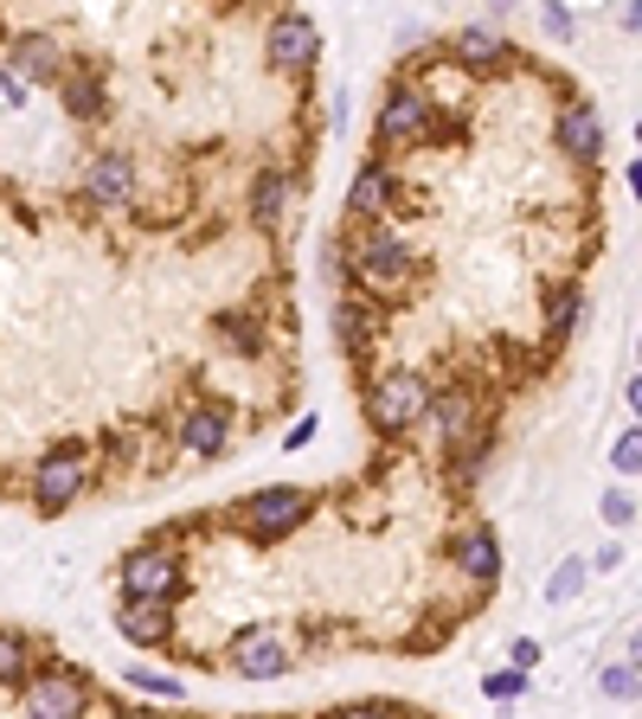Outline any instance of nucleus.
<instances>
[{"label":"nucleus","mask_w":642,"mask_h":719,"mask_svg":"<svg viewBox=\"0 0 642 719\" xmlns=\"http://www.w3.org/2000/svg\"><path fill=\"white\" fill-rule=\"evenodd\" d=\"M348 277L360 283V295H405L412 277L425 270L418 251L386 225V218H354V238H348Z\"/></svg>","instance_id":"f257e3e1"},{"label":"nucleus","mask_w":642,"mask_h":719,"mask_svg":"<svg viewBox=\"0 0 642 719\" xmlns=\"http://www.w3.org/2000/svg\"><path fill=\"white\" fill-rule=\"evenodd\" d=\"M430 412V379L412 373V366H392L366 386V425L379 437H405L412 425H425Z\"/></svg>","instance_id":"f03ea898"},{"label":"nucleus","mask_w":642,"mask_h":719,"mask_svg":"<svg viewBox=\"0 0 642 719\" xmlns=\"http://www.w3.org/2000/svg\"><path fill=\"white\" fill-rule=\"evenodd\" d=\"M373 136H379V148H425V142H437V136H450V123L437 116V97H430L425 84H399V90L379 103Z\"/></svg>","instance_id":"7ed1b4c3"},{"label":"nucleus","mask_w":642,"mask_h":719,"mask_svg":"<svg viewBox=\"0 0 642 719\" xmlns=\"http://www.w3.org/2000/svg\"><path fill=\"white\" fill-rule=\"evenodd\" d=\"M309 514H315V495H309V489L270 482V489H257V495L244 502V540H251V546H277V540H289Z\"/></svg>","instance_id":"20e7f679"},{"label":"nucleus","mask_w":642,"mask_h":719,"mask_svg":"<svg viewBox=\"0 0 642 719\" xmlns=\"http://www.w3.org/2000/svg\"><path fill=\"white\" fill-rule=\"evenodd\" d=\"M84 482H90V450H84V443H59V450H46L39 469H33V507H39V514H65V507L84 495Z\"/></svg>","instance_id":"39448f33"},{"label":"nucleus","mask_w":642,"mask_h":719,"mask_svg":"<svg viewBox=\"0 0 642 719\" xmlns=\"http://www.w3.org/2000/svg\"><path fill=\"white\" fill-rule=\"evenodd\" d=\"M20 707L39 719H72V714H90V681L77 674V668H33L26 681H20Z\"/></svg>","instance_id":"423d86ee"},{"label":"nucleus","mask_w":642,"mask_h":719,"mask_svg":"<svg viewBox=\"0 0 642 719\" xmlns=\"http://www.w3.org/2000/svg\"><path fill=\"white\" fill-rule=\"evenodd\" d=\"M315 59H322V26L309 13H277L264 33V65L277 77H309Z\"/></svg>","instance_id":"0eeeda50"},{"label":"nucleus","mask_w":642,"mask_h":719,"mask_svg":"<svg viewBox=\"0 0 642 719\" xmlns=\"http://www.w3.org/2000/svg\"><path fill=\"white\" fill-rule=\"evenodd\" d=\"M180 553L174 546H136L123 566H116V584H123V597H161V604H174L180 597Z\"/></svg>","instance_id":"6e6552de"},{"label":"nucleus","mask_w":642,"mask_h":719,"mask_svg":"<svg viewBox=\"0 0 642 719\" xmlns=\"http://www.w3.org/2000/svg\"><path fill=\"white\" fill-rule=\"evenodd\" d=\"M84 200H97V206H136V161L116 154V148L90 154V167H84Z\"/></svg>","instance_id":"1a4fd4ad"},{"label":"nucleus","mask_w":642,"mask_h":719,"mask_svg":"<svg viewBox=\"0 0 642 719\" xmlns=\"http://www.w3.org/2000/svg\"><path fill=\"white\" fill-rule=\"evenodd\" d=\"M289 661H295V655L284 648L277 630H244V636L231 643V674H244V681H284Z\"/></svg>","instance_id":"9d476101"},{"label":"nucleus","mask_w":642,"mask_h":719,"mask_svg":"<svg viewBox=\"0 0 642 719\" xmlns=\"http://www.w3.org/2000/svg\"><path fill=\"white\" fill-rule=\"evenodd\" d=\"M7 65L26 77V84H59V77L72 72V65H65V46H59L52 33H20V39L7 46Z\"/></svg>","instance_id":"9b49d317"},{"label":"nucleus","mask_w":642,"mask_h":719,"mask_svg":"<svg viewBox=\"0 0 642 719\" xmlns=\"http://www.w3.org/2000/svg\"><path fill=\"white\" fill-rule=\"evenodd\" d=\"M225 443H231V412L225 405H193L180 418V456L213 463V456H225Z\"/></svg>","instance_id":"f8f14e48"},{"label":"nucleus","mask_w":642,"mask_h":719,"mask_svg":"<svg viewBox=\"0 0 642 719\" xmlns=\"http://www.w3.org/2000/svg\"><path fill=\"white\" fill-rule=\"evenodd\" d=\"M348 206H354V218H386L392 206H405V187L386 161H366L354 174V187H348Z\"/></svg>","instance_id":"ddd939ff"},{"label":"nucleus","mask_w":642,"mask_h":719,"mask_svg":"<svg viewBox=\"0 0 642 719\" xmlns=\"http://www.w3.org/2000/svg\"><path fill=\"white\" fill-rule=\"evenodd\" d=\"M116 636L136 648H161L174 636V610L161 604V597H123V610H116Z\"/></svg>","instance_id":"4468645a"},{"label":"nucleus","mask_w":642,"mask_h":719,"mask_svg":"<svg viewBox=\"0 0 642 719\" xmlns=\"http://www.w3.org/2000/svg\"><path fill=\"white\" fill-rule=\"evenodd\" d=\"M476 412H482V399H476V386H463V379H456V386H443V392H430V425H437V437H443V443H450V450H456V443H463V437L476 431Z\"/></svg>","instance_id":"2eb2a0df"},{"label":"nucleus","mask_w":642,"mask_h":719,"mask_svg":"<svg viewBox=\"0 0 642 719\" xmlns=\"http://www.w3.org/2000/svg\"><path fill=\"white\" fill-rule=\"evenodd\" d=\"M553 136L566 148L571 161H597V148H604V116H597V103L591 97H578L559 110V123H553Z\"/></svg>","instance_id":"dca6fc26"},{"label":"nucleus","mask_w":642,"mask_h":719,"mask_svg":"<svg viewBox=\"0 0 642 719\" xmlns=\"http://www.w3.org/2000/svg\"><path fill=\"white\" fill-rule=\"evenodd\" d=\"M456 572H463V584H476V591L501 578V546H495L489 527H463V533H456Z\"/></svg>","instance_id":"f3484780"},{"label":"nucleus","mask_w":642,"mask_h":719,"mask_svg":"<svg viewBox=\"0 0 642 719\" xmlns=\"http://www.w3.org/2000/svg\"><path fill=\"white\" fill-rule=\"evenodd\" d=\"M295 193H302V187H295V174H284V167H264V174L251 180V218H257L264 231H277V225H284V213L295 206Z\"/></svg>","instance_id":"a211bd4d"},{"label":"nucleus","mask_w":642,"mask_h":719,"mask_svg":"<svg viewBox=\"0 0 642 719\" xmlns=\"http://www.w3.org/2000/svg\"><path fill=\"white\" fill-rule=\"evenodd\" d=\"M59 103H65L72 123H97V116H110V90H103V77L97 72H65L59 77Z\"/></svg>","instance_id":"6ab92c4d"},{"label":"nucleus","mask_w":642,"mask_h":719,"mask_svg":"<svg viewBox=\"0 0 642 719\" xmlns=\"http://www.w3.org/2000/svg\"><path fill=\"white\" fill-rule=\"evenodd\" d=\"M450 59H456L463 72H501V65H507V39L489 33V26H463L456 46H450Z\"/></svg>","instance_id":"aec40b11"},{"label":"nucleus","mask_w":642,"mask_h":719,"mask_svg":"<svg viewBox=\"0 0 642 719\" xmlns=\"http://www.w3.org/2000/svg\"><path fill=\"white\" fill-rule=\"evenodd\" d=\"M213 335L231 348L238 360H251V354H264V321H257V308H225L213 321Z\"/></svg>","instance_id":"412c9836"},{"label":"nucleus","mask_w":642,"mask_h":719,"mask_svg":"<svg viewBox=\"0 0 642 719\" xmlns=\"http://www.w3.org/2000/svg\"><path fill=\"white\" fill-rule=\"evenodd\" d=\"M335 335H341L348 354H366V348H373V308H366L360 295H335Z\"/></svg>","instance_id":"4be33fe9"},{"label":"nucleus","mask_w":642,"mask_h":719,"mask_svg":"<svg viewBox=\"0 0 642 719\" xmlns=\"http://www.w3.org/2000/svg\"><path fill=\"white\" fill-rule=\"evenodd\" d=\"M597 694L604 701H637L642 694V668L624 655V661H610V668H597Z\"/></svg>","instance_id":"5701e85b"},{"label":"nucleus","mask_w":642,"mask_h":719,"mask_svg":"<svg viewBox=\"0 0 642 719\" xmlns=\"http://www.w3.org/2000/svg\"><path fill=\"white\" fill-rule=\"evenodd\" d=\"M33 674V648L20 643L13 630H0V688H20Z\"/></svg>","instance_id":"b1692460"},{"label":"nucleus","mask_w":642,"mask_h":719,"mask_svg":"<svg viewBox=\"0 0 642 719\" xmlns=\"http://www.w3.org/2000/svg\"><path fill=\"white\" fill-rule=\"evenodd\" d=\"M610 469H617V476H642V418L610 443Z\"/></svg>","instance_id":"393cba45"},{"label":"nucleus","mask_w":642,"mask_h":719,"mask_svg":"<svg viewBox=\"0 0 642 719\" xmlns=\"http://www.w3.org/2000/svg\"><path fill=\"white\" fill-rule=\"evenodd\" d=\"M482 694H489L495 707H507V701H520V694H527V668H495V674L482 681Z\"/></svg>","instance_id":"a878e982"},{"label":"nucleus","mask_w":642,"mask_h":719,"mask_svg":"<svg viewBox=\"0 0 642 719\" xmlns=\"http://www.w3.org/2000/svg\"><path fill=\"white\" fill-rule=\"evenodd\" d=\"M584 578H591V566H578V559H566L559 572L546 578V597H553V604H566V597H578V591H584Z\"/></svg>","instance_id":"bb28decb"},{"label":"nucleus","mask_w":642,"mask_h":719,"mask_svg":"<svg viewBox=\"0 0 642 719\" xmlns=\"http://www.w3.org/2000/svg\"><path fill=\"white\" fill-rule=\"evenodd\" d=\"M578 315H584V308H578V289H559V295L546 302V328H553V335H571Z\"/></svg>","instance_id":"cd10ccee"},{"label":"nucleus","mask_w":642,"mask_h":719,"mask_svg":"<svg viewBox=\"0 0 642 719\" xmlns=\"http://www.w3.org/2000/svg\"><path fill=\"white\" fill-rule=\"evenodd\" d=\"M597 514H604V520H610V527H630V520H637V502H630V495H624V489H610V495H604V502H597Z\"/></svg>","instance_id":"c85d7f7f"},{"label":"nucleus","mask_w":642,"mask_h":719,"mask_svg":"<svg viewBox=\"0 0 642 719\" xmlns=\"http://www.w3.org/2000/svg\"><path fill=\"white\" fill-rule=\"evenodd\" d=\"M129 681H136V688H142V694H154V701H180V694H187V688H180V681H167V674H142V668H136V674H129Z\"/></svg>","instance_id":"c756f323"},{"label":"nucleus","mask_w":642,"mask_h":719,"mask_svg":"<svg viewBox=\"0 0 642 719\" xmlns=\"http://www.w3.org/2000/svg\"><path fill=\"white\" fill-rule=\"evenodd\" d=\"M0 97H7V110H26V77L13 65H0Z\"/></svg>","instance_id":"7c9ffc66"},{"label":"nucleus","mask_w":642,"mask_h":719,"mask_svg":"<svg viewBox=\"0 0 642 719\" xmlns=\"http://www.w3.org/2000/svg\"><path fill=\"white\" fill-rule=\"evenodd\" d=\"M540 20H546V33H553V39H571V33H578V20H571L566 7H546Z\"/></svg>","instance_id":"2f4dec72"},{"label":"nucleus","mask_w":642,"mask_h":719,"mask_svg":"<svg viewBox=\"0 0 642 719\" xmlns=\"http://www.w3.org/2000/svg\"><path fill=\"white\" fill-rule=\"evenodd\" d=\"M591 566H597V572H617V566H624V546H617V540H610V546H597V553H591Z\"/></svg>","instance_id":"473e14b6"},{"label":"nucleus","mask_w":642,"mask_h":719,"mask_svg":"<svg viewBox=\"0 0 642 719\" xmlns=\"http://www.w3.org/2000/svg\"><path fill=\"white\" fill-rule=\"evenodd\" d=\"M315 431H322V418H315V412H309V418H302V425H295V431H289L284 443H289V450H302V443H309V437H315Z\"/></svg>","instance_id":"72a5a7b5"},{"label":"nucleus","mask_w":642,"mask_h":719,"mask_svg":"<svg viewBox=\"0 0 642 719\" xmlns=\"http://www.w3.org/2000/svg\"><path fill=\"white\" fill-rule=\"evenodd\" d=\"M533 661H540V643H533V636H520V643H514V668H533Z\"/></svg>","instance_id":"f704fd0d"},{"label":"nucleus","mask_w":642,"mask_h":719,"mask_svg":"<svg viewBox=\"0 0 642 719\" xmlns=\"http://www.w3.org/2000/svg\"><path fill=\"white\" fill-rule=\"evenodd\" d=\"M624 405H630V412H637V418H642V373H637V379H630V386H624Z\"/></svg>","instance_id":"c9c22d12"},{"label":"nucleus","mask_w":642,"mask_h":719,"mask_svg":"<svg viewBox=\"0 0 642 719\" xmlns=\"http://www.w3.org/2000/svg\"><path fill=\"white\" fill-rule=\"evenodd\" d=\"M624 26H630V33H642V0H630V7H624Z\"/></svg>","instance_id":"e433bc0d"},{"label":"nucleus","mask_w":642,"mask_h":719,"mask_svg":"<svg viewBox=\"0 0 642 719\" xmlns=\"http://www.w3.org/2000/svg\"><path fill=\"white\" fill-rule=\"evenodd\" d=\"M624 180H630V193H637V200H642V161H637V167H630V174H624Z\"/></svg>","instance_id":"4c0bfd02"},{"label":"nucleus","mask_w":642,"mask_h":719,"mask_svg":"<svg viewBox=\"0 0 642 719\" xmlns=\"http://www.w3.org/2000/svg\"><path fill=\"white\" fill-rule=\"evenodd\" d=\"M624 655H630V661H637V668H642V630H637V636H630V648H624Z\"/></svg>","instance_id":"58836bf2"},{"label":"nucleus","mask_w":642,"mask_h":719,"mask_svg":"<svg viewBox=\"0 0 642 719\" xmlns=\"http://www.w3.org/2000/svg\"><path fill=\"white\" fill-rule=\"evenodd\" d=\"M495 7H514V0H495Z\"/></svg>","instance_id":"ea45409f"},{"label":"nucleus","mask_w":642,"mask_h":719,"mask_svg":"<svg viewBox=\"0 0 642 719\" xmlns=\"http://www.w3.org/2000/svg\"><path fill=\"white\" fill-rule=\"evenodd\" d=\"M637 142H642V123H637Z\"/></svg>","instance_id":"a19ab883"},{"label":"nucleus","mask_w":642,"mask_h":719,"mask_svg":"<svg viewBox=\"0 0 642 719\" xmlns=\"http://www.w3.org/2000/svg\"><path fill=\"white\" fill-rule=\"evenodd\" d=\"M637 360H642V341H637Z\"/></svg>","instance_id":"79ce46f5"}]
</instances>
